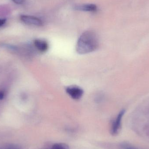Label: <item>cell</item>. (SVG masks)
Instances as JSON below:
<instances>
[{"label": "cell", "mask_w": 149, "mask_h": 149, "mask_svg": "<svg viewBox=\"0 0 149 149\" xmlns=\"http://www.w3.org/2000/svg\"><path fill=\"white\" fill-rule=\"evenodd\" d=\"M99 40L96 34L91 31L82 33L76 45V51L79 54H86L96 50L99 47Z\"/></svg>", "instance_id": "6da1fadb"}, {"label": "cell", "mask_w": 149, "mask_h": 149, "mask_svg": "<svg viewBox=\"0 0 149 149\" xmlns=\"http://www.w3.org/2000/svg\"><path fill=\"white\" fill-rule=\"evenodd\" d=\"M67 93L74 100L80 99L83 95V90L77 86H70L66 88Z\"/></svg>", "instance_id": "7a4b0ae2"}, {"label": "cell", "mask_w": 149, "mask_h": 149, "mask_svg": "<svg viewBox=\"0 0 149 149\" xmlns=\"http://www.w3.org/2000/svg\"><path fill=\"white\" fill-rule=\"evenodd\" d=\"M21 19L24 23L29 25L36 26H41L43 25L42 20L36 17L22 15H21Z\"/></svg>", "instance_id": "3957f363"}, {"label": "cell", "mask_w": 149, "mask_h": 149, "mask_svg": "<svg viewBox=\"0 0 149 149\" xmlns=\"http://www.w3.org/2000/svg\"><path fill=\"white\" fill-rule=\"evenodd\" d=\"M124 113H125V110H123L120 111V112L117 116L116 119L114 121L113 124H112L111 133L113 135L117 134L119 132V130L120 128L122 119L124 115Z\"/></svg>", "instance_id": "277c9868"}, {"label": "cell", "mask_w": 149, "mask_h": 149, "mask_svg": "<svg viewBox=\"0 0 149 149\" xmlns=\"http://www.w3.org/2000/svg\"><path fill=\"white\" fill-rule=\"evenodd\" d=\"M34 43L37 49L40 52H45L49 49V44L45 40L36 39L34 41Z\"/></svg>", "instance_id": "5b68a950"}, {"label": "cell", "mask_w": 149, "mask_h": 149, "mask_svg": "<svg viewBox=\"0 0 149 149\" xmlns=\"http://www.w3.org/2000/svg\"><path fill=\"white\" fill-rule=\"evenodd\" d=\"M74 9L79 11L93 12L96 10L97 6L94 4H79L74 6Z\"/></svg>", "instance_id": "8992f818"}, {"label": "cell", "mask_w": 149, "mask_h": 149, "mask_svg": "<svg viewBox=\"0 0 149 149\" xmlns=\"http://www.w3.org/2000/svg\"><path fill=\"white\" fill-rule=\"evenodd\" d=\"M47 149H70V147L67 144L65 143H55L52 147V148Z\"/></svg>", "instance_id": "52a82bcc"}, {"label": "cell", "mask_w": 149, "mask_h": 149, "mask_svg": "<svg viewBox=\"0 0 149 149\" xmlns=\"http://www.w3.org/2000/svg\"><path fill=\"white\" fill-rule=\"evenodd\" d=\"M0 46L6 48L10 50L13 51H17L18 49V48L17 46L12 45L8 44L2 43L0 45Z\"/></svg>", "instance_id": "ba28073f"}, {"label": "cell", "mask_w": 149, "mask_h": 149, "mask_svg": "<svg viewBox=\"0 0 149 149\" xmlns=\"http://www.w3.org/2000/svg\"><path fill=\"white\" fill-rule=\"evenodd\" d=\"M0 149H21L16 145L14 144H8L5 146H2L0 147Z\"/></svg>", "instance_id": "9c48e42d"}, {"label": "cell", "mask_w": 149, "mask_h": 149, "mask_svg": "<svg viewBox=\"0 0 149 149\" xmlns=\"http://www.w3.org/2000/svg\"><path fill=\"white\" fill-rule=\"evenodd\" d=\"M5 97V92L3 90H0V100H3Z\"/></svg>", "instance_id": "30bf717a"}, {"label": "cell", "mask_w": 149, "mask_h": 149, "mask_svg": "<svg viewBox=\"0 0 149 149\" xmlns=\"http://www.w3.org/2000/svg\"><path fill=\"white\" fill-rule=\"evenodd\" d=\"M12 1L17 4H22L24 1V0H12Z\"/></svg>", "instance_id": "8fae6325"}, {"label": "cell", "mask_w": 149, "mask_h": 149, "mask_svg": "<svg viewBox=\"0 0 149 149\" xmlns=\"http://www.w3.org/2000/svg\"><path fill=\"white\" fill-rule=\"evenodd\" d=\"M6 22L5 19H0V27L3 25Z\"/></svg>", "instance_id": "7c38bea8"}]
</instances>
